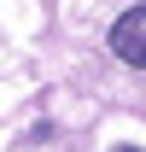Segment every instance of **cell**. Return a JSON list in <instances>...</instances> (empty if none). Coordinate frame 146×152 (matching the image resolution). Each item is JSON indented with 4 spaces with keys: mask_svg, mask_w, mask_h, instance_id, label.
Returning a JSON list of instances; mask_svg holds the SVG:
<instances>
[{
    "mask_svg": "<svg viewBox=\"0 0 146 152\" xmlns=\"http://www.w3.org/2000/svg\"><path fill=\"white\" fill-rule=\"evenodd\" d=\"M111 53L123 58V64H134V70H146V6H134V12L117 18V29H111Z\"/></svg>",
    "mask_w": 146,
    "mask_h": 152,
    "instance_id": "cell-1",
    "label": "cell"
},
{
    "mask_svg": "<svg viewBox=\"0 0 146 152\" xmlns=\"http://www.w3.org/2000/svg\"><path fill=\"white\" fill-rule=\"evenodd\" d=\"M111 152H134V146H111Z\"/></svg>",
    "mask_w": 146,
    "mask_h": 152,
    "instance_id": "cell-2",
    "label": "cell"
}]
</instances>
